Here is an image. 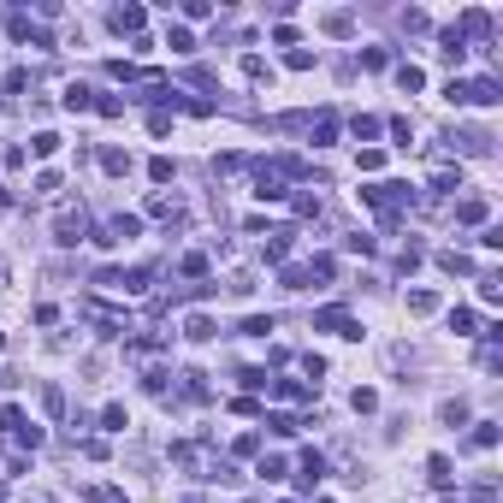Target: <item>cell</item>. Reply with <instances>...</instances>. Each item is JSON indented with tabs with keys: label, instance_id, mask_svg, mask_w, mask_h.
Here are the masks:
<instances>
[{
	"label": "cell",
	"instance_id": "cell-22",
	"mask_svg": "<svg viewBox=\"0 0 503 503\" xmlns=\"http://www.w3.org/2000/svg\"><path fill=\"white\" fill-rule=\"evenodd\" d=\"M101 426H107V432H125V409H119V402H113V409L101 414Z\"/></svg>",
	"mask_w": 503,
	"mask_h": 503
},
{
	"label": "cell",
	"instance_id": "cell-1",
	"mask_svg": "<svg viewBox=\"0 0 503 503\" xmlns=\"http://www.w3.org/2000/svg\"><path fill=\"white\" fill-rule=\"evenodd\" d=\"M314 326H320V332H338V338H361V326L349 320V308H320V314H314Z\"/></svg>",
	"mask_w": 503,
	"mask_h": 503
},
{
	"label": "cell",
	"instance_id": "cell-18",
	"mask_svg": "<svg viewBox=\"0 0 503 503\" xmlns=\"http://www.w3.org/2000/svg\"><path fill=\"white\" fill-rule=\"evenodd\" d=\"M148 178H154V183H172V160H166V154L148 160Z\"/></svg>",
	"mask_w": 503,
	"mask_h": 503
},
{
	"label": "cell",
	"instance_id": "cell-17",
	"mask_svg": "<svg viewBox=\"0 0 503 503\" xmlns=\"http://www.w3.org/2000/svg\"><path fill=\"white\" fill-rule=\"evenodd\" d=\"M266 332H273V314H266V320H261V314H255V320H243V338H266Z\"/></svg>",
	"mask_w": 503,
	"mask_h": 503
},
{
	"label": "cell",
	"instance_id": "cell-16",
	"mask_svg": "<svg viewBox=\"0 0 503 503\" xmlns=\"http://www.w3.org/2000/svg\"><path fill=\"white\" fill-rule=\"evenodd\" d=\"M101 166H107V172H130V154H119V148H107V154H101Z\"/></svg>",
	"mask_w": 503,
	"mask_h": 503
},
{
	"label": "cell",
	"instance_id": "cell-21",
	"mask_svg": "<svg viewBox=\"0 0 503 503\" xmlns=\"http://www.w3.org/2000/svg\"><path fill=\"white\" fill-rule=\"evenodd\" d=\"M166 47H178V54H190L196 42H190V30H166Z\"/></svg>",
	"mask_w": 503,
	"mask_h": 503
},
{
	"label": "cell",
	"instance_id": "cell-6",
	"mask_svg": "<svg viewBox=\"0 0 503 503\" xmlns=\"http://www.w3.org/2000/svg\"><path fill=\"white\" fill-rule=\"evenodd\" d=\"M113 30H142V6H119L113 12Z\"/></svg>",
	"mask_w": 503,
	"mask_h": 503
},
{
	"label": "cell",
	"instance_id": "cell-23",
	"mask_svg": "<svg viewBox=\"0 0 503 503\" xmlns=\"http://www.w3.org/2000/svg\"><path fill=\"white\" fill-rule=\"evenodd\" d=\"M30 148H36V154L47 160V154H54V148H60V137H54V130H42V137H36V142H30Z\"/></svg>",
	"mask_w": 503,
	"mask_h": 503
},
{
	"label": "cell",
	"instance_id": "cell-9",
	"mask_svg": "<svg viewBox=\"0 0 503 503\" xmlns=\"http://www.w3.org/2000/svg\"><path fill=\"white\" fill-rule=\"evenodd\" d=\"M397 83H402V89L414 95V89H421V83H426V72H421V65H397Z\"/></svg>",
	"mask_w": 503,
	"mask_h": 503
},
{
	"label": "cell",
	"instance_id": "cell-2",
	"mask_svg": "<svg viewBox=\"0 0 503 503\" xmlns=\"http://www.w3.org/2000/svg\"><path fill=\"white\" fill-rule=\"evenodd\" d=\"M485 213H492V208H485V196H468V201H456V220H462V225H480Z\"/></svg>",
	"mask_w": 503,
	"mask_h": 503
},
{
	"label": "cell",
	"instance_id": "cell-12",
	"mask_svg": "<svg viewBox=\"0 0 503 503\" xmlns=\"http://www.w3.org/2000/svg\"><path fill=\"white\" fill-rule=\"evenodd\" d=\"M450 326H456L462 338H474V332H480V320H474V308H456V314H450Z\"/></svg>",
	"mask_w": 503,
	"mask_h": 503
},
{
	"label": "cell",
	"instance_id": "cell-15",
	"mask_svg": "<svg viewBox=\"0 0 503 503\" xmlns=\"http://www.w3.org/2000/svg\"><path fill=\"white\" fill-rule=\"evenodd\" d=\"M65 107L83 113V107H89V89H83V83H72V89H65Z\"/></svg>",
	"mask_w": 503,
	"mask_h": 503
},
{
	"label": "cell",
	"instance_id": "cell-4",
	"mask_svg": "<svg viewBox=\"0 0 503 503\" xmlns=\"http://www.w3.org/2000/svg\"><path fill=\"white\" fill-rule=\"evenodd\" d=\"M255 196H261V201H284V178H273V172L261 166V178H255Z\"/></svg>",
	"mask_w": 503,
	"mask_h": 503
},
{
	"label": "cell",
	"instance_id": "cell-3",
	"mask_svg": "<svg viewBox=\"0 0 503 503\" xmlns=\"http://www.w3.org/2000/svg\"><path fill=\"white\" fill-rule=\"evenodd\" d=\"M54 231H60V243H77V237H83V208H77V213H72V208H65Z\"/></svg>",
	"mask_w": 503,
	"mask_h": 503
},
{
	"label": "cell",
	"instance_id": "cell-14",
	"mask_svg": "<svg viewBox=\"0 0 503 503\" xmlns=\"http://www.w3.org/2000/svg\"><path fill=\"white\" fill-rule=\"evenodd\" d=\"M266 426H273V432H278V439H290V432H296L302 421H290V414H266Z\"/></svg>",
	"mask_w": 503,
	"mask_h": 503
},
{
	"label": "cell",
	"instance_id": "cell-8",
	"mask_svg": "<svg viewBox=\"0 0 503 503\" xmlns=\"http://www.w3.org/2000/svg\"><path fill=\"white\" fill-rule=\"evenodd\" d=\"M492 444H497V426H492V421H480V426H474V439H468V450H492Z\"/></svg>",
	"mask_w": 503,
	"mask_h": 503
},
{
	"label": "cell",
	"instance_id": "cell-19",
	"mask_svg": "<svg viewBox=\"0 0 503 503\" xmlns=\"http://www.w3.org/2000/svg\"><path fill=\"white\" fill-rule=\"evenodd\" d=\"M178 266H183V278H201V273H208V255H183Z\"/></svg>",
	"mask_w": 503,
	"mask_h": 503
},
{
	"label": "cell",
	"instance_id": "cell-20",
	"mask_svg": "<svg viewBox=\"0 0 503 503\" xmlns=\"http://www.w3.org/2000/svg\"><path fill=\"white\" fill-rule=\"evenodd\" d=\"M426 468H432V485H450V456H432Z\"/></svg>",
	"mask_w": 503,
	"mask_h": 503
},
{
	"label": "cell",
	"instance_id": "cell-25",
	"mask_svg": "<svg viewBox=\"0 0 503 503\" xmlns=\"http://www.w3.org/2000/svg\"><path fill=\"white\" fill-rule=\"evenodd\" d=\"M261 480H284V456H266L261 462Z\"/></svg>",
	"mask_w": 503,
	"mask_h": 503
},
{
	"label": "cell",
	"instance_id": "cell-5",
	"mask_svg": "<svg viewBox=\"0 0 503 503\" xmlns=\"http://www.w3.org/2000/svg\"><path fill=\"white\" fill-rule=\"evenodd\" d=\"M183 338H190V344H208L213 338V320H208V314H190V320H183Z\"/></svg>",
	"mask_w": 503,
	"mask_h": 503
},
{
	"label": "cell",
	"instance_id": "cell-26",
	"mask_svg": "<svg viewBox=\"0 0 503 503\" xmlns=\"http://www.w3.org/2000/svg\"><path fill=\"white\" fill-rule=\"evenodd\" d=\"M6 201H12V196H6V190H0V208H6Z\"/></svg>",
	"mask_w": 503,
	"mask_h": 503
},
{
	"label": "cell",
	"instance_id": "cell-13",
	"mask_svg": "<svg viewBox=\"0 0 503 503\" xmlns=\"http://www.w3.org/2000/svg\"><path fill=\"white\" fill-rule=\"evenodd\" d=\"M432 308H439V296H432V290H414L409 296V314H432Z\"/></svg>",
	"mask_w": 503,
	"mask_h": 503
},
{
	"label": "cell",
	"instance_id": "cell-7",
	"mask_svg": "<svg viewBox=\"0 0 503 503\" xmlns=\"http://www.w3.org/2000/svg\"><path fill=\"white\" fill-rule=\"evenodd\" d=\"M273 397H284V402H302V397H308V385H296V379H273Z\"/></svg>",
	"mask_w": 503,
	"mask_h": 503
},
{
	"label": "cell",
	"instance_id": "cell-11",
	"mask_svg": "<svg viewBox=\"0 0 503 503\" xmlns=\"http://www.w3.org/2000/svg\"><path fill=\"white\" fill-rule=\"evenodd\" d=\"M439 266H444V273H474V261H468V255H456V249H444V255H439Z\"/></svg>",
	"mask_w": 503,
	"mask_h": 503
},
{
	"label": "cell",
	"instance_id": "cell-27",
	"mask_svg": "<svg viewBox=\"0 0 503 503\" xmlns=\"http://www.w3.org/2000/svg\"><path fill=\"white\" fill-rule=\"evenodd\" d=\"M0 344H6V338H0Z\"/></svg>",
	"mask_w": 503,
	"mask_h": 503
},
{
	"label": "cell",
	"instance_id": "cell-10",
	"mask_svg": "<svg viewBox=\"0 0 503 503\" xmlns=\"http://www.w3.org/2000/svg\"><path fill=\"white\" fill-rule=\"evenodd\" d=\"M432 190H462V172L456 166H439V172H432Z\"/></svg>",
	"mask_w": 503,
	"mask_h": 503
},
{
	"label": "cell",
	"instance_id": "cell-24",
	"mask_svg": "<svg viewBox=\"0 0 503 503\" xmlns=\"http://www.w3.org/2000/svg\"><path fill=\"white\" fill-rule=\"evenodd\" d=\"M356 137H361V142H373V137H379V119H367V113H361V119H356Z\"/></svg>",
	"mask_w": 503,
	"mask_h": 503
}]
</instances>
